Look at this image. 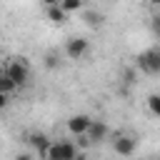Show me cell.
<instances>
[{"mask_svg": "<svg viewBox=\"0 0 160 160\" xmlns=\"http://www.w3.org/2000/svg\"><path fill=\"white\" fill-rule=\"evenodd\" d=\"M45 158L48 160H75L78 158V145H72L70 140H50Z\"/></svg>", "mask_w": 160, "mask_h": 160, "instance_id": "cell-1", "label": "cell"}, {"mask_svg": "<svg viewBox=\"0 0 160 160\" xmlns=\"http://www.w3.org/2000/svg\"><path fill=\"white\" fill-rule=\"evenodd\" d=\"M135 68H138L140 72H145V75H158V72H160V50L150 48V50L140 52V55L135 58Z\"/></svg>", "mask_w": 160, "mask_h": 160, "instance_id": "cell-2", "label": "cell"}, {"mask_svg": "<svg viewBox=\"0 0 160 160\" xmlns=\"http://www.w3.org/2000/svg\"><path fill=\"white\" fill-rule=\"evenodd\" d=\"M5 75H8L18 88H22V85H28V80H30V68H28V62L20 58V60H12L10 65H5Z\"/></svg>", "mask_w": 160, "mask_h": 160, "instance_id": "cell-3", "label": "cell"}, {"mask_svg": "<svg viewBox=\"0 0 160 160\" xmlns=\"http://www.w3.org/2000/svg\"><path fill=\"white\" fill-rule=\"evenodd\" d=\"M88 50H90V45H88L85 38H68V40H65V55H68L70 60H80V58H85Z\"/></svg>", "mask_w": 160, "mask_h": 160, "instance_id": "cell-4", "label": "cell"}, {"mask_svg": "<svg viewBox=\"0 0 160 160\" xmlns=\"http://www.w3.org/2000/svg\"><path fill=\"white\" fill-rule=\"evenodd\" d=\"M85 135H88L90 145H95V142H102V140L108 138V125H105L102 120H90V125H88Z\"/></svg>", "mask_w": 160, "mask_h": 160, "instance_id": "cell-5", "label": "cell"}, {"mask_svg": "<svg viewBox=\"0 0 160 160\" xmlns=\"http://www.w3.org/2000/svg\"><path fill=\"white\" fill-rule=\"evenodd\" d=\"M112 150H115L118 155H122V158H130V155L135 152V140H132L130 135H118L115 142H112Z\"/></svg>", "mask_w": 160, "mask_h": 160, "instance_id": "cell-6", "label": "cell"}, {"mask_svg": "<svg viewBox=\"0 0 160 160\" xmlns=\"http://www.w3.org/2000/svg\"><path fill=\"white\" fill-rule=\"evenodd\" d=\"M90 115H85V112H78V115H72L70 120H68V130L72 132V135H82L85 130H88V125H90Z\"/></svg>", "mask_w": 160, "mask_h": 160, "instance_id": "cell-7", "label": "cell"}, {"mask_svg": "<svg viewBox=\"0 0 160 160\" xmlns=\"http://www.w3.org/2000/svg\"><path fill=\"white\" fill-rule=\"evenodd\" d=\"M28 142L32 145V150H35L40 158H45V152H48V145H50V138H48L45 132H32V135H28Z\"/></svg>", "mask_w": 160, "mask_h": 160, "instance_id": "cell-8", "label": "cell"}, {"mask_svg": "<svg viewBox=\"0 0 160 160\" xmlns=\"http://www.w3.org/2000/svg\"><path fill=\"white\" fill-rule=\"evenodd\" d=\"M45 12H48V20H50V22H55V25H62V22H68V12L60 8V2H55V5H48V8H45Z\"/></svg>", "mask_w": 160, "mask_h": 160, "instance_id": "cell-9", "label": "cell"}, {"mask_svg": "<svg viewBox=\"0 0 160 160\" xmlns=\"http://www.w3.org/2000/svg\"><path fill=\"white\" fill-rule=\"evenodd\" d=\"M60 2V8L70 15V12H78V10H82V0H58Z\"/></svg>", "mask_w": 160, "mask_h": 160, "instance_id": "cell-10", "label": "cell"}, {"mask_svg": "<svg viewBox=\"0 0 160 160\" xmlns=\"http://www.w3.org/2000/svg\"><path fill=\"white\" fill-rule=\"evenodd\" d=\"M148 108H150V115L160 118V95H158V92L148 95Z\"/></svg>", "mask_w": 160, "mask_h": 160, "instance_id": "cell-11", "label": "cell"}, {"mask_svg": "<svg viewBox=\"0 0 160 160\" xmlns=\"http://www.w3.org/2000/svg\"><path fill=\"white\" fill-rule=\"evenodd\" d=\"M15 90H18V85H15V82H12L8 75H2V78H0V92L10 95V92H15Z\"/></svg>", "mask_w": 160, "mask_h": 160, "instance_id": "cell-12", "label": "cell"}, {"mask_svg": "<svg viewBox=\"0 0 160 160\" xmlns=\"http://www.w3.org/2000/svg\"><path fill=\"white\" fill-rule=\"evenodd\" d=\"M85 20H88V25H92V28H98L102 18H100L98 12H85Z\"/></svg>", "mask_w": 160, "mask_h": 160, "instance_id": "cell-13", "label": "cell"}, {"mask_svg": "<svg viewBox=\"0 0 160 160\" xmlns=\"http://www.w3.org/2000/svg\"><path fill=\"white\" fill-rule=\"evenodd\" d=\"M58 62H60V60H58V55H55V52L45 55V68H58Z\"/></svg>", "mask_w": 160, "mask_h": 160, "instance_id": "cell-14", "label": "cell"}, {"mask_svg": "<svg viewBox=\"0 0 160 160\" xmlns=\"http://www.w3.org/2000/svg\"><path fill=\"white\" fill-rule=\"evenodd\" d=\"M122 78H125V82H128V85H132V82H135V78H138V72L130 68V70H125V75H122Z\"/></svg>", "mask_w": 160, "mask_h": 160, "instance_id": "cell-15", "label": "cell"}, {"mask_svg": "<svg viewBox=\"0 0 160 160\" xmlns=\"http://www.w3.org/2000/svg\"><path fill=\"white\" fill-rule=\"evenodd\" d=\"M2 108H8V95H5V92H0V110H2Z\"/></svg>", "mask_w": 160, "mask_h": 160, "instance_id": "cell-16", "label": "cell"}, {"mask_svg": "<svg viewBox=\"0 0 160 160\" xmlns=\"http://www.w3.org/2000/svg\"><path fill=\"white\" fill-rule=\"evenodd\" d=\"M152 30H155V35L160 32V22H158V18H152Z\"/></svg>", "mask_w": 160, "mask_h": 160, "instance_id": "cell-17", "label": "cell"}, {"mask_svg": "<svg viewBox=\"0 0 160 160\" xmlns=\"http://www.w3.org/2000/svg\"><path fill=\"white\" fill-rule=\"evenodd\" d=\"M40 2H42V5H45V8H48V5H55V2H58V0H40Z\"/></svg>", "mask_w": 160, "mask_h": 160, "instance_id": "cell-18", "label": "cell"}, {"mask_svg": "<svg viewBox=\"0 0 160 160\" xmlns=\"http://www.w3.org/2000/svg\"><path fill=\"white\" fill-rule=\"evenodd\" d=\"M148 2H150V5H155V8L160 5V0H148Z\"/></svg>", "mask_w": 160, "mask_h": 160, "instance_id": "cell-19", "label": "cell"}, {"mask_svg": "<svg viewBox=\"0 0 160 160\" xmlns=\"http://www.w3.org/2000/svg\"><path fill=\"white\" fill-rule=\"evenodd\" d=\"M2 75H5V68H2V65H0V78H2Z\"/></svg>", "mask_w": 160, "mask_h": 160, "instance_id": "cell-20", "label": "cell"}]
</instances>
